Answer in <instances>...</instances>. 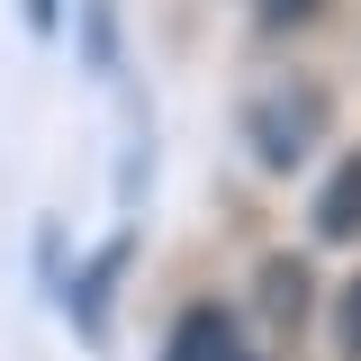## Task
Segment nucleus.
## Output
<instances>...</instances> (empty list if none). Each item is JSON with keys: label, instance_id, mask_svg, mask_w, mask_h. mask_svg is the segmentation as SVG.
Instances as JSON below:
<instances>
[{"label": "nucleus", "instance_id": "nucleus-6", "mask_svg": "<svg viewBox=\"0 0 361 361\" xmlns=\"http://www.w3.org/2000/svg\"><path fill=\"white\" fill-rule=\"evenodd\" d=\"M73 27H82L90 73H118V0H73Z\"/></svg>", "mask_w": 361, "mask_h": 361}, {"label": "nucleus", "instance_id": "nucleus-7", "mask_svg": "<svg viewBox=\"0 0 361 361\" xmlns=\"http://www.w3.org/2000/svg\"><path fill=\"white\" fill-rule=\"evenodd\" d=\"M325 343H334V361H361V271H343L325 298Z\"/></svg>", "mask_w": 361, "mask_h": 361}, {"label": "nucleus", "instance_id": "nucleus-4", "mask_svg": "<svg viewBox=\"0 0 361 361\" xmlns=\"http://www.w3.org/2000/svg\"><path fill=\"white\" fill-rule=\"evenodd\" d=\"M163 361H253V325L226 298H190L163 325Z\"/></svg>", "mask_w": 361, "mask_h": 361}, {"label": "nucleus", "instance_id": "nucleus-9", "mask_svg": "<svg viewBox=\"0 0 361 361\" xmlns=\"http://www.w3.org/2000/svg\"><path fill=\"white\" fill-rule=\"evenodd\" d=\"M63 18H73V0H18V27L27 37H63Z\"/></svg>", "mask_w": 361, "mask_h": 361}, {"label": "nucleus", "instance_id": "nucleus-8", "mask_svg": "<svg viewBox=\"0 0 361 361\" xmlns=\"http://www.w3.org/2000/svg\"><path fill=\"white\" fill-rule=\"evenodd\" d=\"M325 18H334V0H253V27L262 37H307Z\"/></svg>", "mask_w": 361, "mask_h": 361}, {"label": "nucleus", "instance_id": "nucleus-3", "mask_svg": "<svg viewBox=\"0 0 361 361\" xmlns=\"http://www.w3.org/2000/svg\"><path fill=\"white\" fill-rule=\"evenodd\" d=\"M127 262H135V235H109V244L73 253V280H63V325H73V343H109V316H118Z\"/></svg>", "mask_w": 361, "mask_h": 361}, {"label": "nucleus", "instance_id": "nucleus-5", "mask_svg": "<svg viewBox=\"0 0 361 361\" xmlns=\"http://www.w3.org/2000/svg\"><path fill=\"white\" fill-rule=\"evenodd\" d=\"M307 235L316 244H361V145H343L334 163H325V180L307 190Z\"/></svg>", "mask_w": 361, "mask_h": 361}, {"label": "nucleus", "instance_id": "nucleus-2", "mask_svg": "<svg viewBox=\"0 0 361 361\" xmlns=\"http://www.w3.org/2000/svg\"><path fill=\"white\" fill-rule=\"evenodd\" d=\"M244 325L262 334V343H307L316 325H325V280H316L307 253H262L253 262V289H244Z\"/></svg>", "mask_w": 361, "mask_h": 361}, {"label": "nucleus", "instance_id": "nucleus-1", "mask_svg": "<svg viewBox=\"0 0 361 361\" xmlns=\"http://www.w3.org/2000/svg\"><path fill=\"white\" fill-rule=\"evenodd\" d=\"M325 118H334V82L325 73H271L244 99V154L262 172H307L316 145H325Z\"/></svg>", "mask_w": 361, "mask_h": 361}]
</instances>
